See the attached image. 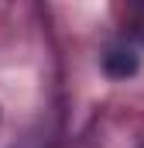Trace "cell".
<instances>
[{
	"instance_id": "obj_1",
	"label": "cell",
	"mask_w": 144,
	"mask_h": 148,
	"mask_svg": "<svg viewBox=\"0 0 144 148\" xmlns=\"http://www.w3.org/2000/svg\"><path fill=\"white\" fill-rule=\"evenodd\" d=\"M137 66H141V55L134 48H127V45H113L103 55V73L110 79H127V76L137 73Z\"/></svg>"
},
{
	"instance_id": "obj_2",
	"label": "cell",
	"mask_w": 144,
	"mask_h": 148,
	"mask_svg": "<svg viewBox=\"0 0 144 148\" xmlns=\"http://www.w3.org/2000/svg\"><path fill=\"white\" fill-rule=\"evenodd\" d=\"M141 148H144V145H141Z\"/></svg>"
}]
</instances>
